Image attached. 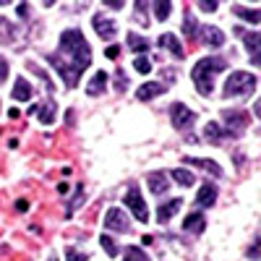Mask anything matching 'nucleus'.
Listing matches in <instances>:
<instances>
[{
    "mask_svg": "<svg viewBox=\"0 0 261 261\" xmlns=\"http://www.w3.org/2000/svg\"><path fill=\"white\" fill-rule=\"evenodd\" d=\"M232 13H235V16H241L243 21H248V24H253V27L258 24V8H243V6H235V8H232Z\"/></svg>",
    "mask_w": 261,
    "mask_h": 261,
    "instance_id": "cd10ccee",
    "label": "nucleus"
},
{
    "mask_svg": "<svg viewBox=\"0 0 261 261\" xmlns=\"http://www.w3.org/2000/svg\"><path fill=\"white\" fill-rule=\"evenodd\" d=\"M134 68H136L139 73H149V71H151V60H149L146 55H139V58L134 60Z\"/></svg>",
    "mask_w": 261,
    "mask_h": 261,
    "instance_id": "72a5a7b5",
    "label": "nucleus"
},
{
    "mask_svg": "<svg viewBox=\"0 0 261 261\" xmlns=\"http://www.w3.org/2000/svg\"><path fill=\"white\" fill-rule=\"evenodd\" d=\"M160 45H162L165 50H170V53L175 55L178 60H180V58L186 55V50H183V45H180V42H178V37H175V34H170V32L160 37Z\"/></svg>",
    "mask_w": 261,
    "mask_h": 261,
    "instance_id": "aec40b11",
    "label": "nucleus"
},
{
    "mask_svg": "<svg viewBox=\"0 0 261 261\" xmlns=\"http://www.w3.org/2000/svg\"><path fill=\"white\" fill-rule=\"evenodd\" d=\"M27 68H29L32 73H37V76L42 79V84H45V89H47V92H55V84H53V79H50V76H47L45 71H42V68H39V65H37L34 60H29V63H27Z\"/></svg>",
    "mask_w": 261,
    "mask_h": 261,
    "instance_id": "c85d7f7f",
    "label": "nucleus"
},
{
    "mask_svg": "<svg viewBox=\"0 0 261 261\" xmlns=\"http://www.w3.org/2000/svg\"><path fill=\"white\" fill-rule=\"evenodd\" d=\"M27 209H29V201H27V199H18V201H16V212H18V214H24Z\"/></svg>",
    "mask_w": 261,
    "mask_h": 261,
    "instance_id": "a19ab883",
    "label": "nucleus"
},
{
    "mask_svg": "<svg viewBox=\"0 0 261 261\" xmlns=\"http://www.w3.org/2000/svg\"><path fill=\"white\" fill-rule=\"evenodd\" d=\"M105 230H113V232H130V220L128 214L118 206H110L105 214Z\"/></svg>",
    "mask_w": 261,
    "mask_h": 261,
    "instance_id": "6e6552de",
    "label": "nucleus"
},
{
    "mask_svg": "<svg viewBox=\"0 0 261 261\" xmlns=\"http://www.w3.org/2000/svg\"><path fill=\"white\" fill-rule=\"evenodd\" d=\"M16 11H18V16H21V18H27V16H29V6H27V3H21Z\"/></svg>",
    "mask_w": 261,
    "mask_h": 261,
    "instance_id": "79ce46f5",
    "label": "nucleus"
},
{
    "mask_svg": "<svg viewBox=\"0 0 261 261\" xmlns=\"http://www.w3.org/2000/svg\"><path fill=\"white\" fill-rule=\"evenodd\" d=\"M204 136L214 144V146H220L225 139H227V134H225V128L220 125V123H209L206 128H204Z\"/></svg>",
    "mask_w": 261,
    "mask_h": 261,
    "instance_id": "412c9836",
    "label": "nucleus"
},
{
    "mask_svg": "<svg viewBox=\"0 0 261 261\" xmlns=\"http://www.w3.org/2000/svg\"><path fill=\"white\" fill-rule=\"evenodd\" d=\"M125 209H130V214H134L139 222H144V225L149 222L146 201H144V196H141L139 186H134V183H130V186H128V191H125Z\"/></svg>",
    "mask_w": 261,
    "mask_h": 261,
    "instance_id": "423d86ee",
    "label": "nucleus"
},
{
    "mask_svg": "<svg viewBox=\"0 0 261 261\" xmlns=\"http://www.w3.org/2000/svg\"><path fill=\"white\" fill-rule=\"evenodd\" d=\"M201 45H206V47H212V50H220L222 45H225V32L222 29H217V27H204L201 32Z\"/></svg>",
    "mask_w": 261,
    "mask_h": 261,
    "instance_id": "f8f14e48",
    "label": "nucleus"
},
{
    "mask_svg": "<svg viewBox=\"0 0 261 261\" xmlns=\"http://www.w3.org/2000/svg\"><path fill=\"white\" fill-rule=\"evenodd\" d=\"M99 243H102V248L107 251V256H110V258H115V256H118V251H120V248L115 246V241H113L110 235H105V232H102V235H99Z\"/></svg>",
    "mask_w": 261,
    "mask_h": 261,
    "instance_id": "473e14b6",
    "label": "nucleus"
},
{
    "mask_svg": "<svg viewBox=\"0 0 261 261\" xmlns=\"http://www.w3.org/2000/svg\"><path fill=\"white\" fill-rule=\"evenodd\" d=\"M11 97L16 99V102H29L32 97H34V89H32V84L27 81V79H16V86H13V92H11Z\"/></svg>",
    "mask_w": 261,
    "mask_h": 261,
    "instance_id": "f3484780",
    "label": "nucleus"
},
{
    "mask_svg": "<svg viewBox=\"0 0 261 261\" xmlns=\"http://www.w3.org/2000/svg\"><path fill=\"white\" fill-rule=\"evenodd\" d=\"M183 162H186V165H196V167H201V170L212 172L214 178H222V175H225V170L217 165L214 160H204V157H183Z\"/></svg>",
    "mask_w": 261,
    "mask_h": 261,
    "instance_id": "4468645a",
    "label": "nucleus"
},
{
    "mask_svg": "<svg viewBox=\"0 0 261 261\" xmlns=\"http://www.w3.org/2000/svg\"><path fill=\"white\" fill-rule=\"evenodd\" d=\"M256 84H258V79L253 73H248V71H232L227 76V81H225L222 92H225V97H246V94L256 92Z\"/></svg>",
    "mask_w": 261,
    "mask_h": 261,
    "instance_id": "7ed1b4c3",
    "label": "nucleus"
},
{
    "mask_svg": "<svg viewBox=\"0 0 261 261\" xmlns=\"http://www.w3.org/2000/svg\"><path fill=\"white\" fill-rule=\"evenodd\" d=\"M47 63H50L53 68L58 71V76L63 79V84L68 86V89H73V86L79 84V79H81V71L76 68V65H73L71 60H65L60 53H50V55H47Z\"/></svg>",
    "mask_w": 261,
    "mask_h": 261,
    "instance_id": "20e7f679",
    "label": "nucleus"
},
{
    "mask_svg": "<svg viewBox=\"0 0 261 261\" xmlns=\"http://www.w3.org/2000/svg\"><path fill=\"white\" fill-rule=\"evenodd\" d=\"M170 13H172V3H170V0H157V3H154V16H157V21H167Z\"/></svg>",
    "mask_w": 261,
    "mask_h": 261,
    "instance_id": "c756f323",
    "label": "nucleus"
},
{
    "mask_svg": "<svg viewBox=\"0 0 261 261\" xmlns=\"http://www.w3.org/2000/svg\"><path fill=\"white\" fill-rule=\"evenodd\" d=\"M60 55L65 60H71L81 73L92 65V47H89V42H86L81 29L73 27V29H65L60 34Z\"/></svg>",
    "mask_w": 261,
    "mask_h": 261,
    "instance_id": "f257e3e1",
    "label": "nucleus"
},
{
    "mask_svg": "<svg viewBox=\"0 0 261 261\" xmlns=\"http://www.w3.org/2000/svg\"><path fill=\"white\" fill-rule=\"evenodd\" d=\"M146 186L151 188V193H154V196H162L167 191V172H162V170L149 172V175H146Z\"/></svg>",
    "mask_w": 261,
    "mask_h": 261,
    "instance_id": "dca6fc26",
    "label": "nucleus"
},
{
    "mask_svg": "<svg viewBox=\"0 0 261 261\" xmlns=\"http://www.w3.org/2000/svg\"><path fill=\"white\" fill-rule=\"evenodd\" d=\"M105 55H107V58H110V60H115V58L120 55V47H118V45H110V47H107V50H105Z\"/></svg>",
    "mask_w": 261,
    "mask_h": 261,
    "instance_id": "ea45409f",
    "label": "nucleus"
},
{
    "mask_svg": "<svg viewBox=\"0 0 261 261\" xmlns=\"http://www.w3.org/2000/svg\"><path fill=\"white\" fill-rule=\"evenodd\" d=\"M217 193H220V191H217V186L206 180L199 188V193H196V206H199V209H212L217 204Z\"/></svg>",
    "mask_w": 261,
    "mask_h": 261,
    "instance_id": "9d476101",
    "label": "nucleus"
},
{
    "mask_svg": "<svg viewBox=\"0 0 261 261\" xmlns=\"http://www.w3.org/2000/svg\"><path fill=\"white\" fill-rule=\"evenodd\" d=\"M8 118H11V120L18 118V107H11V110H8Z\"/></svg>",
    "mask_w": 261,
    "mask_h": 261,
    "instance_id": "a18cd8bd",
    "label": "nucleus"
},
{
    "mask_svg": "<svg viewBox=\"0 0 261 261\" xmlns=\"http://www.w3.org/2000/svg\"><path fill=\"white\" fill-rule=\"evenodd\" d=\"M225 68H227L225 58H201L191 68V79L196 84V92H199L201 97H209L214 92V76L222 73Z\"/></svg>",
    "mask_w": 261,
    "mask_h": 261,
    "instance_id": "f03ea898",
    "label": "nucleus"
},
{
    "mask_svg": "<svg viewBox=\"0 0 261 261\" xmlns=\"http://www.w3.org/2000/svg\"><path fill=\"white\" fill-rule=\"evenodd\" d=\"M68 191H71V186L65 183V180H63V183L58 186V193H60V196H68Z\"/></svg>",
    "mask_w": 261,
    "mask_h": 261,
    "instance_id": "37998d69",
    "label": "nucleus"
},
{
    "mask_svg": "<svg viewBox=\"0 0 261 261\" xmlns=\"http://www.w3.org/2000/svg\"><path fill=\"white\" fill-rule=\"evenodd\" d=\"M125 39H128V50H134V53H139V55L149 50V39H146V37H141V34L128 32V34H125Z\"/></svg>",
    "mask_w": 261,
    "mask_h": 261,
    "instance_id": "4be33fe9",
    "label": "nucleus"
},
{
    "mask_svg": "<svg viewBox=\"0 0 261 261\" xmlns=\"http://www.w3.org/2000/svg\"><path fill=\"white\" fill-rule=\"evenodd\" d=\"M123 261H149V256H146V251H141L139 246H128Z\"/></svg>",
    "mask_w": 261,
    "mask_h": 261,
    "instance_id": "2f4dec72",
    "label": "nucleus"
},
{
    "mask_svg": "<svg viewBox=\"0 0 261 261\" xmlns=\"http://www.w3.org/2000/svg\"><path fill=\"white\" fill-rule=\"evenodd\" d=\"M183 32H186V37L188 39H196L199 37V24H196V16L186 8V16H183Z\"/></svg>",
    "mask_w": 261,
    "mask_h": 261,
    "instance_id": "b1692460",
    "label": "nucleus"
},
{
    "mask_svg": "<svg viewBox=\"0 0 261 261\" xmlns=\"http://www.w3.org/2000/svg\"><path fill=\"white\" fill-rule=\"evenodd\" d=\"M107 81H110V76H107L105 71H97L89 81V86H86V94L89 97H99L105 89H107Z\"/></svg>",
    "mask_w": 261,
    "mask_h": 261,
    "instance_id": "a211bd4d",
    "label": "nucleus"
},
{
    "mask_svg": "<svg viewBox=\"0 0 261 261\" xmlns=\"http://www.w3.org/2000/svg\"><path fill=\"white\" fill-rule=\"evenodd\" d=\"M105 6H107V8H115V11H118V8H123L120 0H105Z\"/></svg>",
    "mask_w": 261,
    "mask_h": 261,
    "instance_id": "c03bdc74",
    "label": "nucleus"
},
{
    "mask_svg": "<svg viewBox=\"0 0 261 261\" xmlns=\"http://www.w3.org/2000/svg\"><path fill=\"white\" fill-rule=\"evenodd\" d=\"M183 230L191 232V235H201L206 230V217L204 212H191L186 220H183Z\"/></svg>",
    "mask_w": 261,
    "mask_h": 261,
    "instance_id": "ddd939ff",
    "label": "nucleus"
},
{
    "mask_svg": "<svg viewBox=\"0 0 261 261\" xmlns=\"http://www.w3.org/2000/svg\"><path fill=\"white\" fill-rule=\"evenodd\" d=\"M246 256L251 258V261H258V238H256V241H253V246L246 251Z\"/></svg>",
    "mask_w": 261,
    "mask_h": 261,
    "instance_id": "4c0bfd02",
    "label": "nucleus"
},
{
    "mask_svg": "<svg viewBox=\"0 0 261 261\" xmlns=\"http://www.w3.org/2000/svg\"><path fill=\"white\" fill-rule=\"evenodd\" d=\"M134 21L141 27H149V3L146 0H136V6H134Z\"/></svg>",
    "mask_w": 261,
    "mask_h": 261,
    "instance_id": "5701e85b",
    "label": "nucleus"
},
{
    "mask_svg": "<svg viewBox=\"0 0 261 261\" xmlns=\"http://www.w3.org/2000/svg\"><path fill=\"white\" fill-rule=\"evenodd\" d=\"M165 92H167V84H162V81H146V84L139 86L136 99L139 102H149V99H154V97H160Z\"/></svg>",
    "mask_w": 261,
    "mask_h": 261,
    "instance_id": "9b49d317",
    "label": "nucleus"
},
{
    "mask_svg": "<svg viewBox=\"0 0 261 261\" xmlns=\"http://www.w3.org/2000/svg\"><path fill=\"white\" fill-rule=\"evenodd\" d=\"M201 11H206V13H212V11H217V3H214V0H201Z\"/></svg>",
    "mask_w": 261,
    "mask_h": 261,
    "instance_id": "58836bf2",
    "label": "nucleus"
},
{
    "mask_svg": "<svg viewBox=\"0 0 261 261\" xmlns=\"http://www.w3.org/2000/svg\"><path fill=\"white\" fill-rule=\"evenodd\" d=\"M84 201H86V191H84V183H81V186H76V196L68 201V206H65V217H73L76 206H79V204H84Z\"/></svg>",
    "mask_w": 261,
    "mask_h": 261,
    "instance_id": "bb28decb",
    "label": "nucleus"
},
{
    "mask_svg": "<svg viewBox=\"0 0 261 261\" xmlns=\"http://www.w3.org/2000/svg\"><path fill=\"white\" fill-rule=\"evenodd\" d=\"M65 258H68V261H89V253H81L76 248H68V251H65Z\"/></svg>",
    "mask_w": 261,
    "mask_h": 261,
    "instance_id": "c9c22d12",
    "label": "nucleus"
},
{
    "mask_svg": "<svg viewBox=\"0 0 261 261\" xmlns=\"http://www.w3.org/2000/svg\"><path fill=\"white\" fill-rule=\"evenodd\" d=\"M222 120L227 123L225 125L227 139H241L246 134V128L251 125V118L246 110H222Z\"/></svg>",
    "mask_w": 261,
    "mask_h": 261,
    "instance_id": "39448f33",
    "label": "nucleus"
},
{
    "mask_svg": "<svg viewBox=\"0 0 261 261\" xmlns=\"http://www.w3.org/2000/svg\"><path fill=\"white\" fill-rule=\"evenodd\" d=\"M92 24H94V32L102 37V39H115V34H118V24H115V18H110V16H105V13H97L94 18H92Z\"/></svg>",
    "mask_w": 261,
    "mask_h": 261,
    "instance_id": "1a4fd4ad",
    "label": "nucleus"
},
{
    "mask_svg": "<svg viewBox=\"0 0 261 261\" xmlns=\"http://www.w3.org/2000/svg\"><path fill=\"white\" fill-rule=\"evenodd\" d=\"M170 175H172V180H175V183H180L183 188H188V186H193V183H196L193 172H188V170H183V167H175V170L170 172Z\"/></svg>",
    "mask_w": 261,
    "mask_h": 261,
    "instance_id": "393cba45",
    "label": "nucleus"
},
{
    "mask_svg": "<svg viewBox=\"0 0 261 261\" xmlns=\"http://www.w3.org/2000/svg\"><path fill=\"white\" fill-rule=\"evenodd\" d=\"M37 118H39V125H53L55 118H58V105H55V99L42 102V107H37Z\"/></svg>",
    "mask_w": 261,
    "mask_h": 261,
    "instance_id": "2eb2a0df",
    "label": "nucleus"
},
{
    "mask_svg": "<svg viewBox=\"0 0 261 261\" xmlns=\"http://www.w3.org/2000/svg\"><path fill=\"white\" fill-rule=\"evenodd\" d=\"M8 73H11V65H8V60H6V58H0V84H3V81L8 79Z\"/></svg>",
    "mask_w": 261,
    "mask_h": 261,
    "instance_id": "e433bc0d",
    "label": "nucleus"
},
{
    "mask_svg": "<svg viewBox=\"0 0 261 261\" xmlns=\"http://www.w3.org/2000/svg\"><path fill=\"white\" fill-rule=\"evenodd\" d=\"M128 84H130V81H128L125 71L118 68V71H115V89H118V92H125V89H128Z\"/></svg>",
    "mask_w": 261,
    "mask_h": 261,
    "instance_id": "f704fd0d",
    "label": "nucleus"
},
{
    "mask_svg": "<svg viewBox=\"0 0 261 261\" xmlns=\"http://www.w3.org/2000/svg\"><path fill=\"white\" fill-rule=\"evenodd\" d=\"M243 37H246V47H248V53L253 55V65H258V34L251 32V34H243Z\"/></svg>",
    "mask_w": 261,
    "mask_h": 261,
    "instance_id": "7c9ffc66",
    "label": "nucleus"
},
{
    "mask_svg": "<svg viewBox=\"0 0 261 261\" xmlns=\"http://www.w3.org/2000/svg\"><path fill=\"white\" fill-rule=\"evenodd\" d=\"M183 206V201L180 199H170L167 204H162L160 206V212H157V220H160V225H165V222H170L172 217L178 214V209Z\"/></svg>",
    "mask_w": 261,
    "mask_h": 261,
    "instance_id": "6ab92c4d",
    "label": "nucleus"
},
{
    "mask_svg": "<svg viewBox=\"0 0 261 261\" xmlns=\"http://www.w3.org/2000/svg\"><path fill=\"white\" fill-rule=\"evenodd\" d=\"M170 120H172V125H175L178 130H191L193 123H196V113L188 110V105L175 102V105H170Z\"/></svg>",
    "mask_w": 261,
    "mask_h": 261,
    "instance_id": "0eeeda50",
    "label": "nucleus"
},
{
    "mask_svg": "<svg viewBox=\"0 0 261 261\" xmlns=\"http://www.w3.org/2000/svg\"><path fill=\"white\" fill-rule=\"evenodd\" d=\"M13 39H16V29L8 24V18L0 16V42L3 45H13Z\"/></svg>",
    "mask_w": 261,
    "mask_h": 261,
    "instance_id": "a878e982",
    "label": "nucleus"
}]
</instances>
